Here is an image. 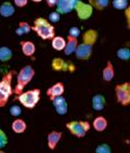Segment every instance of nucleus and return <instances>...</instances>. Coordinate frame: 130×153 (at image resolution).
<instances>
[{
  "instance_id": "f257e3e1",
  "label": "nucleus",
  "mask_w": 130,
  "mask_h": 153,
  "mask_svg": "<svg viewBox=\"0 0 130 153\" xmlns=\"http://www.w3.org/2000/svg\"><path fill=\"white\" fill-rule=\"evenodd\" d=\"M99 37V33L97 30H87L83 33V41L78 44L75 56L78 60L81 61H87L91 58L92 52H93V47Z\"/></svg>"
},
{
  "instance_id": "f03ea898",
  "label": "nucleus",
  "mask_w": 130,
  "mask_h": 153,
  "mask_svg": "<svg viewBox=\"0 0 130 153\" xmlns=\"http://www.w3.org/2000/svg\"><path fill=\"white\" fill-rule=\"evenodd\" d=\"M32 30H34L42 40H51L55 36V27L53 24L41 16L34 20Z\"/></svg>"
},
{
  "instance_id": "7ed1b4c3",
  "label": "nucleus",
  "mask_w": 130,
  "mask_h": 153,
  "mask_svg": "<svg viewBox=\"0 0 130 153\" xmlns=\"http://www.w3.org/2000/svg\"><path fill=\"white\" fill-rule=\"evenodd\" d=\"M35 76V70L32 65L27 64L25 66L20 70V72L18 73V76H16V85H15V88L13 90L15 94H21L23 92L24 88L26 87L28 84L32 80Z\"/></svg>"
},
{
  "instance_id": "20e7f679",
  "label": "nucleus",
  "mask_w": 130,
  "mask_h": 153,
  "mask_svg": "<svg viewBox=\"0 0 130 153\" xmlns=\"http://www.w3.org/2000/svg\"><path fill=\"white\" fill-rule=\"evenodd\" d=\"M14 72L10 71L3 75L2 79L0 80V108H3L6 105L9 98L13 94L12 89V78H13Z\"/></svg>"
},
{
  "instance_id": "39448f33",
  "label": "nucleus",
  "mask_w": 130,
  "mask_h": 153,
  "mask_svg": "<svg viewBox=\"0 0 130 153\" xmlns=\"http://www.w3.org/2000/svg\"><path fill=\"white\" fill-rule=\"evenodd\" d=\"M40 96H41L40 89L35 88L18 94V100L21 102V104L24 108H26V109H34L38 104L39 101H40Z\"/></svg>"
},
{
  "instance_id": "423d86ee",
  "label": "nucleus",
  "mask_w": 130,
  "mask_h": 153,
  "mask_svg": "<svg viewBox=\"0 0 130 153\" xmlns=\"http://www.w3.org/2000/svg\"><path fill=\"white\" fill-rule=\"evenodd\" d=\"M66 128L77 138H83L90 129V123L87 121H72L66 124Z\"/></svg>"
},
{
  "instance_id": "0eeeda50",
  "label": "nucleus",
  "mask_w": 130,
  "mask_h": 153,
  "mask_svg": "<svg viewBox=\"0 0 130 153\" xmlns=\"http://www.w3.org/2000/svg\"><path fill=\"white\" fill-rule=\"evenodd\" d=\"M116 101L123 106L130 104V82H123L115 86Z\"/></svg>"
},
{
  "instance_id": "6e6552de",
  "label": "nucleus",
  "mask_w": 130,
  "mask_h": 153,
  "mask_svg": "<svg viewBox=\"0 0 130 153\" xmlns=\"http://www.w3.org/2000/svg\"><path fill=\"white\" fill-rule=\"evenodd\" d=\"M74 10L76 12L77 18L80 21H87L91 18L93 14V8L88 2H83L81 0H78L74 6Z\"/></svg>"
},
{
  "instance_id": "1a4fd4ad",
  "label": "nucleus",
  "mask_w": 130,
  "mask_h": 153,
  "mask_svg": "<svg viewBox=\"0 0 130 153\" xmlns=\"http://www.w3.org/2000/svg\"><path fill=\"white\" fill-rule=\"evenodd\" d=\"M51 68L56 72H74L75 65L71 62L64 61L62 58H54L51 62Z\"/></svg>"
},
{
  "instance_id": "9d476101",
  "label": "nucleus",
  "mask_w": 130,
  "mask_h": 153,
  "mask_svg": "<svg viewBox=\"0 0 130 153\" xmlns=\"http://www.w3.org/2000/svg\"><path fill=\"white\" fill-rule=\"evenodd\" d=\"M52 104H53V108L55 110V112L59 115H65L67 113L68 110V104L67 101L63 96H60V97H56L54 99H52Z\"/></svg>"
},
{
  "instance_id": "9b49d317",
  "label": "nucleus",
  "mask_w": 130,
  "mask_h": 153,
  "mask_svg": "<svg viewBox=\"0 0 130 153\" xmlns=\"http://www.w3.org/2000/svg\"><path fill=\"white\" fill-rule=\"evenodd\" d=\"M75 0H59L56 4V11L60 14H68L74 10Z\"/></svg>"
},
{
  "instance_id": "f8f14e48",
  "label": "nucleus",
  "mask_w": 130,
  "mask_h": 153,
  "mask_svg": "<svg viewBox=\"0 0 130 153\" xmlns=\"http://www.w3.org/2000/svg\"><path fill=\"white\" fill-rule=\"evenodd\" d=\"M65 91V87H64V84L61 82H56L54 85H52L50 88L47 90V96L49 97L50 100L54 99L56 97H60V96H63Z\"/></svg>"
},
{
  "instance_id": "ddd939ff",
  "label": "nucleus",
  "mask_w": 130,
  "mask_h": 153,
  "mask_svg": "<svg viewBox=\"0 0 130 153\" xmlns=\"http://www.w3.org/2000/svg\"><path fill=\"white\" fill-rule=\"evenodd\" d=\"M78 38H75V37H72V36L68 35L66 37V46L64 48V53L65 56H71L73 53H75L77 47H78Z\"/></svg>"
},
{
  "instance_id": "4468645a",
  "label": "nucleus",
  "mask_w": 130,
  "mask_h": 153,
  "mask_svg": "<svg viewBox=\"0 0 130 153\" xmlns=\"http://www.w3.org/2000/svg\"><path fill=\"white\" fill-rule=\"evenodd\" d=\"M114 76H115V68H114V65H113V63L111 61H107L105 68H104L103 71H102V79H103L104 82H109L113 80Z\"/></svg>"
},
{
  "instance_id": "2eb2a0df",
  "label": "nucleus",
  "mask_w": 130,
  "mask_h": 153,
  "mask_svg": "<svg viewBox=\"0 0 130 153\" xmlns=\"http://www.w3.org/2000/svg\"><path fill=\"white\" fill-rule=\"evenodd\" d=\"M15 13V7L10 1H4L0 4V15L2 18H11Z\"/></svg>"
},
{
  "instance_id": "dca6fc26",
  "label": "nucleus",
  "mask_w": 130,
  "mask_h": 153,
  "mask_svg": "<svg viewBox=\"0 0 130 153\" xmlns=\"http://www.w3.org/2000/svg\"><path fill=\"white\" fill-rule=\"evenodd\" d=\"M91 103H92V109L95 110V111H102L105 108L106 100H105V97H104L103 94H97L92 97Z\"/></svg>"
},
{
  "instance_id": "f3484780",
  "label": "nucleus",
  "mask_w": 130,
  "mask_h": 153,
  "mask_svg": "<svg viewBox=\"0 0 130 153\" xmlns=\"http://www.w3.org/2000/svg\"><path fill=\"white\" fill-rule=\"evenodd\" d=\"M61 139H62V133H61V131H56V130L51 131V133L48 135V138H47L49 149H50V150H54Z\"/></svg>"
},
{
  "instance_id": "a211bd4d",
  "label": "nucleus",
  "mask_w": 130,
  "mask_h": 153,
  "mask_svg": "<svg viewBox=\"0 0 130 153\" xmlns=\"http://www.w3.org/2000/svg\"><path fill=\"white\" fill-rule=\"evenodd\" d=\"M21 48L22 52L25 56H32L36 52V46L32 41L30 40H24L21 41Z\"/></svg>"
},
{
  "instance_id": "6ab92c4d",
  "label": "nucleus",
  "mask_w": 130,
  "mask_h": 153,
  "mask_svg": "<svg viewBox=\"0 0 130 153\" xmlns=\"http://www.w3.org/2000/svg\"><path fill=\"white\" fill-rule=\"evenodd\" d=\"M92 126L97 131H104L107 128V120L104 116H98L93 120Z\"/></svg>"
},
{
  "instance_id": "aec40b11",
  "label": "nucleus",
  "mask_w": 130,
  "mask_h": 153,
  "mask_svg": "<svg viewBox=\"0 0 130 153\" xmlns=\"http://www.w3.org/2000/svg\"><path fill=\"white\" fill-rule=\"evenodd\" d=\"M51 46L54 50L63 51L65 46H66V40H65V38H63L62 36H54L53 38L51 39Z\"/></svg>"
},
{
  "instance_id": "412c9836",
  "label": "nucleus",
  "mask_w": 130,
  "mask_h": 153,
  "mask_svg": "<svg viewBox=\"0 0 130 153\" xmlns=\"http://www.w3.org/2000/svg\"><path fill=\"white\" fill-rule=\"evenodd\" d=\"M26 128H27L26 123H25V121L22 120V118H16V120L13 121V123H12V130H13L15 134L25 133Z\"/></svg>"
},
{
  "instance_id": "4be33fe9",
  "label": "nucleus",
  "mask_w": 130,
  "mask_h": 153,
  "mask_svg": "<svg viewBox=\"0 0 130 153\" xmlns=\"http://www.w3.org/2000/svg\"><path fill=\"white\" fill-rule=\"evenodd\" d=\"M109 0H88V3L98 11H103L109 6Z\"/></svg>"
},
{
  "instance_id": "5701e85b",
  "label": "nucleus",
  "mask_w": 130,
  "mask_h": 153,
  "mask_svg": "<svg viewBox=\"0 0 130 153\" xmlns=\"http://www.w3.org/2000/svg\"><path fill=\"white\" fill-rule=\"evenodd\" d=\"M13 52L9 47L2 46L0 47V62H8L12 59Z\"/></svg>"
},
{
  "instance_id": "b1692460",
  "label": "nucleus",
  "mask_w": 130,
  "mask_h": 153,
  "mask_svg": "<svg viewBox=\"0 0 130 153\" xmlns=\"http://www.w3.org/2000/svg\"><path fill=\"white\" fill-rule=\"evenodd\" d=\"M30 30H32V26H30L27 22L23 21V22H20V23H18V27H16L15 34L18 36H23V35L28 34Z\"/></svg>"
},
{
  "instance_id": "393cba45",
  "label": "nucleus",
  "mask_w": 130,
  "mask_h": 153,
  "mask_svg": "<svg viewBox=\"0 0 130 153\" xmlns=\"http://www.w3.org/2000/svg\"><path fill=\"white\" fill-rule=\"evenodd\" d=\"M116 56L121 61H129L130 60V48L121 47L116 51Z\"/></svg>"
},
{
  "instance_id": "a878e982",
  "label": "nucleus",
  "mask_w": 130,
  "mask_h": 153,
  "mask_svg": "<svg viewBox=\"0 0 130 153\" xmlns=\"http://www.w3.org/2000/svg\"><path fill=\"white\" fill-rule=\"evenodd\" d=\"M112 6L115 10H125L129 6V0H112Z\"/></svg>"
},
{
  "instance_id": "bb28decb",
  "label": "nucleus",
  "mask_w": 130,
  "mask_h": 153,
  "mask_svg": "<svg viewBox=\"0 0 130 153\" xmlns=\"http://www.w3.org/2000/svg\"><path fill=\"white\" fill-rule=\"evenodd\" d=\"M61 15L59 12L56 11H52L49 13V15H48V21L50 22V23H59L60 21H61Z\"/></svg>"
},
{
  "instance_id": "cd10ccee",
  "label": "nucleus",
  "mask_w": 130,
  "mask_h": 153,
  "mask_svg": "<svg viewBox=\"0 0 130 153\" xmlns=\"http://www.w3.org/2000/svg\"><path fill=\"white\" fill-rule=\"evenodd\" d=\"M95 153H112L111 146L107 143H101L95 148Z\"/></svg>"
},
{
  "instance_id": "c85d7f7f",
  "label": "nucleus",
  "mask_w": 130,
  "mask_h": 153,
  "mask_svg": "<svg viewBox=\"0 0 130 153\" xmlns=\"http://www.w3.org/2000/svg\"><path fill=\"white\" fill-rule=\"evenodd\" d=\"M9 112L10 114L12 115V116H14V117H18V116H20L22 113V109H21V106H18V105H12L11 108L9 109Z\"/></svg>"
},
{
  "instance_id": "c756f323",
  "label": "nucleus",
  "mask_w": 130,
  "mask_h": 153,
  "mask_svg": "<svg viewBox=\"0 0 130 153\" xmlns=\"http://www.w3.org/2000/svg\"><path fill=\"white\" fill-rule=\"evenodd\" d=\"M7 144H8V136L2 129H0V149L4 148Z\"/></svg>"
},
{
  "instance_id": "7c9ffc66",
  "label": "nucleus",
  "mask_w": 130,
  "mask_h": 153,
  "mask_svg": "<svg viewBox=\"0 0 130 153\" xmlns=\"http://www.w3.org/2000/svg\"><path fill=\"white\" fill-rule=\"evenodd\" d=\"M68 35L72 36V37H75V38H78V37L81 35V30H80L79 27L73 26L68 30Z\"/></svg>"
},
{
  "instance_id": "2f4dec72",
  "label": "nucleus",
  "mask_w": 130,
  "mask_h": 153,
  "mask_svg": "<svg viewBox=\"0 0 130 153\" xmlns=\"http://www.w3.org/2000/svg\"><path fill=\"white\" fill-rule=\"evenodd\" d=\"M125 19H126V24H127V28L130 30V4L124 10Z\"/></svg>"
},
{
  "instance_id": "473e14b6",
  "label": "nucleus",
  "mask_w": 130,
  "mask_h": 153,
  "mask_svg": "<svg viewBox=\"0 0 130 153\" xmlns=\"http://www.w3.org/2000/svg\"><path fill=\"white\" fill-rule=\"evenodd\" d=\"M13 3H14V6L18 7V8H24V7L27 6L28 0H13Z\"/></svg>"
},
{
  "instance_id": "72a5a7b5",
  "label": "nucleus",
  "mask_w": 130,
  "mask_h": 153,
  "mask_svg": "<svg viewBox=\"0 0 130 153\" xmlns=\"http://www.w3.org/2000/svg\"><path fill=\"white\" fill-rule=\"evenodd\" d=\"M58 1H59V0H46L47 6L49 7V8H55L56 4H58Z\"/></svg>"
},
{
  "instance_id": "f704fd0d",
  "label": "nucleus",
  "mask_w": 130,
  "mask_h": 153,
  "mask_svg": "<svg viewBox=\"0 0 130 153\" xmlns=\"http://www.w3.org/2000/svg\"><path fill=\"white\" fill-rule=\"evenodd\" d=\"M30 1H32L34 3H39V2H41L42 0H30Z\"/></svg>"
},
{
  "instance_id": "c9c22d12",
  "label": "nucleus",
  "mask_w": 130,
  "mask_h": 153,
  "mask_svg": "<svg viewBox=\"0 0 130 153\" xmlns=\"http://www.w3.org/2000/svg\"><path fill=\"white\" fill-rule=\"evenodd\" d=\"M0 153H3V152H2V151H1V150H0Z\"/></svg>"
},
{
  "instance_id": "e433bc0d",
  "label": "nucleus",
  "mask_w": 130,
  "mask_h": 153,
  "mask_svg": "<svg viewBox=\"0 0 130 153\" xmlns=\"http://www.w3.org/2000/svg\"><path fill=\"white\" fill-rule=\"evenodd\" d=\"M75 1H76V2H77V1H78V0H75Z\"/></svg>"
}]
</instances>
